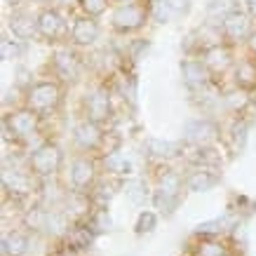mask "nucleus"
<instances>
[{"label":"nucleus","mask_w":256,"mask_h":256,"mask_svg":"<svg viewBox=\"0 0 256 256\" xmlns=\"http://www.w3.org/2000/svg\"><path fill=\"white\" fill-rule=\"evenodd\" d=\"M127 195H130L134 202H141L144 198H146L144 184H141V181H130V184H127Z\"/></svg>","instance_id":"a878e982"},{"label":"nucleus","mask_w":256,"mask_h":256,"mask_svg":"<svg viewBox=\"0 0 256 256\" xmlns=\"http://www.w3.org/2000/svg\"><path fill=\"white\" fill-rule=\"evenodd\" d=\"M148 19V8L141 2H122L113 12V28L120 33L139 31Z\"/></svg>","instance_id":"20e7f679"},{"label":"nucleus","mask_w":256,"mask_h":256,"mask_svg":"<svg viewBox=\"0 0 256 256\" xmlns=\"http://www.w3.org/2000/svg\"><path fill=\"white\" fill-rule=\"evenodd\" d=\"M181 73H184V82H186L188 87H193V90L204 87L207 85V80H210V68L204 66V62H195V59L184 62Z\"/></svg>","instance_id":"ddd939ff"},{"label":"nucleus","mask_w":256,"mask_h":256,"mask_svg":"<svg viewBox=\"0 0 256 256\" xmlns=\"http://www.w3.org/2000/svg\"><path fill=\"white\" fill-rule=\"evenodd\" d=\"M78 2L80 10L85 12V16H99L108 8V0H78Z\"/></svg>","instance_id":"412c9836"},{"label":"nucleus","mask_w":256,"mask_h":256,"mask_svg":"<svg viewBox=\"0 0 256 256\" xmlns=\"http://www.w3.org/2000/svg\"><path fill=\"white\" fill-rule=\"evenodd\" d=\"M38 124H40V113H36L33 108L26 106V108L12 110L5 118V132H8V136L26 141L38 132Z\"/></svg>","instance_id":"f03ea898"},{"label":"nucleus","mask_w":256,"mask_h":256,"mask_svg":"<svg viewBox=\"0 0 256 256\" xmlns=\"http://www.w3.org/2000/svg\"><path fill=\"white\" fill-rule=\"evenodd\" d=\"M70 186H73V190H82L85 193L87 188L94 184V178H96V164H94V160H90V158H76L73 162H70Z\"/></svg>","instance_id":"0eeeda50"},{"label":"nucleus","mask_w":256,"mask_h":256,"mask_svg":"<svg viewBox=\"0 0 256 256\" xmlns=\"http://www.w3.org/2000/svg\"><path fill=\"white\" fill-rule=\"evenodd\" d=\"M106 167H108V172H116V174H127V172H130L127 158H122L120 153H108V158H106Z\"/></svg>","instance_id":"4be33fe9"},{"label":"nucleus","mask_w":256,"mask_h":256,"mask_svg":"<svg viewBox=\"0 0 256 256\" xmlns=\"http://www.w3.org/2000/svg\"><path fill=\"white\" fill-rule=\"evenodd\" d=\"M153 226H156V214H153V212H144V214L139 216L136 230H139V233H150Z\"/></svg>","instance_id":"393cba45"},{"label":"nucleus","mask_w":256,"mask_h":256,"mask_svg":"<svg viewBox=\"0 0 256 256\" xmlns=\"http://www.w3.org/2000/svg\"><path fill=\"white\" fill-rule=\"evenodd\" d=\"M116 2H120V5H122V2H134V0H116Z\"/></svg>","instance_id":"c756f323"},{"label":"nucleus","mask_w":256,"mask_h":256,"mask_svg":"<svg viewBox=\"0 0 256 256\" xmlns=\"http://www.w3.org/2000/svg\"><path fill=\"white\" fill-rule=\"evenodd\" d=\"M202 62L210 68V73L218 76V73H226V70L230 68L233 54H230V50H228L224 42H218V45H212V47H207V50H202Z\"/></svg>","instance_id":"1a4fd4ad"},{"label":"nucleus","mask_w":256,"mask_h":256,"mask_svg":"<svg viewBox=\"0 0 256 256\" xmlns=\"http://www.w3.org/2000/svg\"><path fill=\"white\" fill-rule=\"evenodd\" d=\"M38 33L42 38L52 40V42H59V40H64L66 36H70V28L56 10L47 8L38 14Z\"/></svg>","instance_id":"39448f33"},{"label":"nucleus","mask_w":256,"mask_h":256,"mask_svg":"<svg viewBox=\"0 0 256 256\" xmlns=\"http://www.w3.org/2000/svg\"><path fill=\"white\" fill-rule=\"evenodd\" d=\"M10 28L14 33V38L28 40L38 33V19H33V16L26 14V12H14V14H12V22H10Z\"/></svg>","instance_id":"4468645a"},{"label":"nucleus","mask_w":256,"mask_h":256,"mask_svg":"<svg viewBox=\"0 0 256 256\" xmlns=\"http://www.w3.org/2000/svg\"><path fill=\"white\" fill-rule=\"evenodd\" d=\"M249 14L256 19V0H249Z\"/></svg>","instance_id":"c85d7f7f"},{"label":"nucleus","mask_w":256,"mask_h":256,"mask_svg":"<svg viewBox=\"0 0 256 256\" xmlns=\"http://www.w3.org/2000/svg\"><path fill=\"white\" fill-rule=\"evenodd\" d=\"M224 38L228 42H240V40H249V36L254 33L252 28V16L242 14V12H228L224 16Z\"/></svg>","instance_id":"423d86ee"},{"label":"nucleus","mask_w":256,"mask_h":256,"mask_svg":"<svg viewBox=\"0 0 256 256\" xmlns=\"http://www.w3.org/2000/svg\"><path fill=\"white\" fill-rule=\"evenodd\" d=\"M214 184H216V176H214L207 167H200V170L190 172V174L186 176V186H188V190H193V193L210 190Z\"/></svg>","instance_id":"f3484780"},{"label":"nucleus","mask_w":256,"mask_h":256,"mask_svg":"<svg viewBox=\"0 0 256 256\" xmlns=\"http://www.w3.org/2000/svg\"><path fill=\"white\" fill-rule=\"evenodd\" d=\"M148 150H150V156H156V158H172V156H176V150L178 146L176 144H172V141H160V139H150L148 141Z\"/></svg>","instance_id":"aec40b11"},{"label":"nucleus","mask_w":256,"mask_h":256,"mask_svg":"<svg viewBox=\"0 0 256 256\" xmlns=\"http://www.w3.org/2000/svg\"><path fill=\"white\" fill-rule=\"evenodd\" d=\"M198 256H226V247L216 240H207L198 247Z\"/></svg>","instance_id":"5701e85b"},{"label":"nucleus","mask_w":256,"mask_h":256,"mask_svg":"<svg viewBox=\"0 0 256 256\" xmlns=\"http://www.w3.org/2000/svg\"><path fill=\"white\" fill-rule=\"evenodd\" d=\"M247 45H249V50H252V54H256V28H254V33H252V36H249Z\"/></svg>","instance_id":"cd10ccee"},{"label":"nucleus","mask_w":256,"mask_h":256,"mask_svg":"<svg viewBox=\"0 0 256 256\" xmlns=\"http://www.w3.org/2000/svg\"><path fill=\"white\" fill-rule=\"evenodd\" d=\"M85 116L92 122H106L110 118V96L106 90H94L85 99Z\"/></svg>","instance_id":"6e6552de"},{"label":"nucleus","mask_w":256,"mask_h":256,"mask_svg":"<svg viewBox=\"0 0 256 256\" xmlns=\"http://www.w3.org/2000/svg\"><path fill=\"white\" fill-rule=\"evenodd\" d=\"M99 38V24L94 16H80L70 26V42L78 47H90L94 40Z\"/></svg>","instance_id":"9d476101"},{"label":"nucleus","mask_w":256,"mask_h":256,"mask_svg":"<svg viewBox=\"0 0 256 256\" xmlns=\"http://www.w3.org/2000/svg\"><path fill=\"white\" fill-rule=\"evenodd\" d=\"M235 85L240 90H254L256 87V59H242L235 66Z\"/></svg>","instance_id":"2eb2a0df"},{"label":"nucleus","mask_w":256,"mask_h":256,"mask_svg":"<svg viewBox=\"0 0 256 256\" xmlns=\"http://www.w3.org/2000/svg\"><path fill=\"white\" fill-rule=\"evenodd\" d=\"M28 249V238L24 233H10L2 242V252L5 256H22Z\"/></svg>","instance_id":"a211bd4d"},{"label":"nucleus","mask_w":256,"mask_h":256,"mask_svg":"<svg viewBox=\"0 0 256 256\" xmlns=\"http://www.w3.org/2000/svg\"><path fill=\"white\" fill-rule=\"evenodd\" d=\"M186 134H188V141H193L198 146H207V144L214 139L216 130H214L212 122H207V120H195V122L188 124Z\"/></svg>","instance_id":"dca6fc26"},{"label":"nucleus","mask_w":256,"mask_h":256,"mask_svg":"<svg viewBox=\"0 0 256 256\" xmlns=\"http://www.w3.org/2000/svg\"><path fill=\"white\" fill-rule=\"evenodd\" d=\"M62 164V150L56 144H42L31 153V160H28V170L36 174V176L45 178L56 174Z\"/></svg>","instance_id":"7ed1b4c3"},{"label":"nucleus","mask_w":256,"mask_h":256,"mask_svg":"<svg viewBox=\"0 0 256 256\" xmlns=\"http://www.w3.org/2000/svg\"><path fill=\"white\" fill-rule=\"evenodd\" d=\"M2 184H5V190H10V193L14 195H26L31 193L33 188H36V174H33L31 170L28 172H10L5 170V174H2Z\"/></svg>","instance_id":"f8f14e48"},{"label":"nucleus","mask_w":256,"mask_h":256,"mask_svg":"<svg viewBox=\"0 0 256 256\" xmlns=\"http://www.w3.org/2000/svg\"><path fill=\"white\" fill-rule=\"evenodd\" d=\"M59 104H62V87H59V82H54V80L36 82V85L28 90V94H26V106L33 108L36 113H40V116L56 110Z\"/></svg>","instance_id":"f257e3e1"},{"label":"nucleus","mask_w":256,"mask_h":256,"mask_svg":"<svg viewBox=\"0 0 256 256\" xmlns=\"http://www.w3.org/2000/svg\"><path fill=\"white\" fill-rule=\"evenodd\" d=\"M76 144H78L82 150H96V148L104 144V134H101L99 122H92V120H82L76 127Z\"/></svg>","instance_id":"9b49d317"},{"label":"nucleus","mask_w":256,"mask_h":256,"mask_svg":"<svg viewBox=\"0 0 256 256\" xmlns=\"http://www.w3.org/2000/svg\"><path fill=\"white\" fill-rule=\"evenodd\" d=\"M70 244L73 247H87L90 242H92V235H90V230L87 228H76L73 233H70Z\"/></svg>","instance_id":"b1692460"},{"label":"nucleus","mask_w":256,"mask_h":256,"mask_svg":"<svg viewBox=\"0 0 256 256\" xmlns=\"http://www.w3.org/2000/svg\"><path fill=\"white\" fill-rule=\"evenodd\" d=\"M2 56H5V59H16V56H19V47H12V40H2Z\"/></svg>","instance_id":"bb28decb"},{"label":"nucleus","mask_w":256,"mask_h":256,"mask_svg":"<svg viewBox=\"0 0 256 256\" xmlns=\"http://www.w3.org/2000/svg\"><path fill=\"white\" fill-rule=\"evenodd\" d=\"M54 66L64 78H76V73H78V62H76V56L70 52H59Z\"/></svg>","instance_id":"6ab92c4d"}]
</instances>
